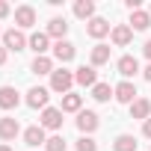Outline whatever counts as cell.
I'll return each instance as SVG.
<instances>
[{"label": "cell", "instance_id": "cell-9", "mask_svg": "<svg viewBox=\"0 0 151 151\" xmlns=\"http://www.w3.org/2000/svg\"><path fill=\"white\" fill-rule=\"evenodd\" d=\"M130 119H151V101L148 98H136L133 104H130Z\"/></svg>", "mask_w": 151, "mask_h": 151}, {"label": "cell", "instance_id": "cell-2", "mask_svg": "<svg viewBox=\"0 0 151 151\" xmlns=\"http://www.w3.org/2000/svg\"><path fill=\"white\" fill-rule=\"evenodd\" d=\"M74 83H80V86H98V71L92 68V65H80L77 68V74H74Z\"/></svg>", "mask_w": 151, "mask_h": 151}, {"label": "cell", "instance_id": "cell-11", "mask_svg": "<svg viewBox=\"0 0 151 151\" xmlns=\"http://www.w3.org/2000/svg\"><path fill=\"white\" fill-rule=\"evenodd\" d=\"M21 133L18 119H0V139H15Z\"/></svg>", "mask_w": 151, "mask_h": 151}, {"label": "cell", "instance_id": "cell-31", "mask_svg": "<svg viewBox=\"0 0 151 151\" xmlns=\"http://www.w3.org/2000/svg\"><path fill=\"white\" fill-rule=\"evenodd\" d=\"M6 62V47H0V65Z\"/></svg>", "mask_w": 151, "mask_h": 151}, {"label": "cell", "instance_id": "cell-17", "mask_svg": "<svg viewBox=\"0 0 151 151\" xmlns=\"http://www.w3.org/2000/svg\"><path fill=\"white\" fill-rule=\"evenodd\" d=\"M148 27H151V15L148 12H142V9L130 12V30H148Z\"/></svg>", "mask_w": 151, "mask_h": 151}, {"label": "cell", "instance_id": "cell-16", "mask_svg": "<svg viewBox=\"0 0 151 151\" xmlns=\"http://www.w3.org/2000/svg\"><path fill=\"white\" fill-rule=\"evenodd\" d=\"M12 107H18V92L12 86H3L0 89V110H12Z\"/></svg>", "mask_w": 151, "mask_h": 151}, {"label": "cell", "instance_id": "cell-29", "mask_svg": "<svg viewBox=\"0 0 151 151\" xmlns=\"http://www.w3.org/2000/svg\"><path fill=\"white\" fill-rule=\"evenodd\" d=\"M142 133H145V136H148V139H151V119H148V122H145V124H142Z\"/></svg>", "mask_w": 151, "mask_h": 151}, {"label": "cell", "instance_id": "cell-28", "mask_svg": "<svg viewBox=\"0 0 151 151\" xmlns=\"http://www.w3.org/2000/svg\"><path fill=\"white\" fill-rule=\"evenodd\" d=\"M9 15V3H3V0H0V18H6Z\"/></svg>", "mask_w": 151, "mask_h": 151}, {"label": "cell", "instance_id": "cell-19", "mask_svg": "<svg viewBox=\"0 0 151 151\" xmlns=\"http://www.w3.org/2000/svg\"><path fill=\"white\" fill-rule=\"evenodd\" d=\"M80 107H83V98L80 95H74V92L62 95V113H80Z\"/></svg>", "mask_w": 151, "mask_h": 151}, {"label": "cell", "instance_id": "cell-22", "mask_svg": "<svg viewBox=\"0 0 151 151\" xmlns=\"http://www.w3.org/2000/svg\"><path fill=\"white\" fill-rule=\"evenodd\" d=\"M104 62H110V47L107 45H95L92 47V68L95 65H104Z\"/></svg>", "mask_w": 151, "mask_h": 151}, {"label": "cell", "instance_id": "cell-21", "mask_svg": "<svg viewBox=\"0 0 151 151\" xmlns=\"http://www.w3.org/2000/svg\"><path fill=\"white\" fill-rule=\"evenodd\" d=\"M47 39H50L47 33H33V36H30V47H33V50L42 56V53L47 50Z\"/></svg>", "mask_w": 151, "mask_h": 151}, {"label": "cell", "instance_id": "cell-14", "mask_svg": "<svg viewBox=\"0 0 151 151\" xmlns=\"http://www.w3.org/2000/svg\"><path fill=\"white\" fill-rule=\"evenodd\" d=\"M65 33H68L65 18H50V24H47V36H53L56 42H65Z\"/></svg>", "mask_w": 151, "mask_h": 151}, {"label": "cell", "instance_id": "cell-1", "mask_svg": "<svg viewBox=\"0 0 151 151\" xmlns=\"http://www.w3.org/2000/svg\"><path fill=\"white\" fill-rule=\"evenodd\" d=\"M71 83H74V74H71V71H65V68H59V71H53V74H50V89H53V92L68 95Z\"/></svg>", "mask_w": 151, "mask_h": 151}, {"label": "cell", "instance_id": "cell-25", "mask_svg": "<svg viewBox=\"0 0 151 151\" xmlns=\"http://www.w3.org/2000/svg\"><path fill=\"white\" fill-rule=\"evenodd\" d=\"M113 148H116V151H136V139H133L130 133H122V136L116 139Z\"/></svg>", "mask_w": 151, "mask_h": 151}, {"label": "cell", "instance_id": "cell-10", "mask_svg": "<svg viewBox=\"0 0 151 151\" xmlns=\"http://www.w3.org/2000/svg\"><path fill=\"white\" fill-rule=\"evenodd\" d=\"M24 142L30 145V148H36V145H45L47 139H45V127L42 124H33V127H27L24 130Z\"/></svg>", "mask_w": 151, "mask_h": 151}, {"label": "cell", "instance_id": "cell-20", "mask_svg": "<svg viewBox=\"0 0 151 151\" xmlns=\"http://www.w3.org/2000/svg\"><path fill=\"white\" fill-rule=\"evenodd\" d=\"M74 15L92 21V15H95V3H92V0H77V3H74Z\"/></svg>", "mask_w": 151, "mask_h": 151}, {"label": "cell", "instance_id": "cell-18", "mask_svg": "<svg viewBox=\"0 0 151 151\" xmlns=\"http://www.w3.org/2000/svg\"><path fill=\"white\" fill-rule=\"evenodd\" d=\"M86 33H89L92 39H101V36H107V33H110V24H107L104 18H92V21H89V27H86Z\"/></svg>", "mask_w": 151, "mask_h": 151}, {"label": "cell", "instance_id": "cell-7", "mask_svg": "<svg viewBox=\"0 0 151 151\" xmlns=\"http://www.w3.org/2000/svg\"><path fill=\"white\" fill-rule=\"evenodd\" d=\"M15 24L24 27V30L33 27V24H36V9H33V6H18V9H15Z\"/></svg>", "mask_w": 151, "mask_h": 151}, {"label": "cell", "instance_id": "cell-23", "mask_svg": "<svg viewBox=\"0 0 151 151\" xmlns=\"http://www.w3.org/2000/svg\"><path fill=\"white\" fill-rule=\"evenodd\" d=\"M33 74H53V62L47 56H36L33 59Z\"/></svg>", "mask_w": 151, "mask_h": 151}, {"label": "cell", "instance_id": "cell-12", "mask_svg": "<svg viewBox=\"0 0 151 151\" xmlns=\"http://www.w3.org/2000/svg\"><path fill=\"white\" fill-rule=\"evenodd\" d=\"M116 68H119L122 77H133V74L139 71V62H136V56H130V53H127V56H122V59H119V65H116Z\"/></svg>", "mask_w": 151, "mask_h": 151}, {"label": "cell", "instance_id": "cell-30", "mask_svg": "<svg viewBox=\"0 0 151 151\" xmlns=\"http://www.w3.org/2000/svg\"><path fill=\"white\" fill-rule=\"evenodd\" d=\"M142 50H145V56H148V59H151V39H148V42H145V47H142Z\"/></svg>", "mask_w": 151, "mask_h": 151}, {"label": "cell", "instance_id": "cell-32", "mask_svg": "<svg viewBox=\"0 0 151 151\" xmlns=\"http://www.w3.org/2000/svg\"><path fill=\"white\" fill-rule=\"evenodd\" d=\"M142 74H145V80H151V62H148V68H145Z\"/></svg>", "mask_w": 151, "mask_h": 151}, {"label": "cell", "instance_id": "cell-33", "mask_svg": "<svg viewBox=\"0 0 151 151\" xmlns=\"http://www.w3.org/2000/svg\"><path fill=\"white\" fill-rule=\"evenodd\" d=\"M0 151H12V148H9V145H0Z\"/></svg>", "mask_w": 151, "mask_h": 151}, {"label": "cell", "instance_id": "cell-13", "mask_svg": "<svg viewBox=\"0 0 151 151\" xmlns=\"http://www.w3.org/2000/svg\"><path fill=\"white\" fill-rule=\"evenodd\" d=\"M74 53H77V50H74L71 42H56V45H53V56H56L59 62H71Z\"/></svg>", "mask_w": 151, "mask_h": 151}, {"label": "cell", "instance_id": "cell-4", "mask_svg": "<svg viewBox=\"0 0 151 151\" xmlns=\"http://www.w3.org/2000/svg\"><path fill=\"white\" fill-rule=\"evenodd\" d=\"M42 127H47V130H59V127H62V110L47 107V110L42 113Z\"/></svg>", "mask_w": 151, "mask_h": 151}, {"label": "cell", "instance_id": "cell-8", "mask_svg": "<svg viewBox=\"0 0 151 151\" xmlns=\"http://www.w3.org/2000/svg\"><path fill=\"white\" fill-rule=\"evenodd\" d=\"M116 101H122V104H133V101H136V86H133L130 80L119 83V86H116Z\"/></svg>", "mask_w": 151, "mask_h": 151}, {"label": "cell", "instance_id": "cell-15", "mask_svg": "<svg viewBox=\"0 0 151 151\" xmlns=\"http://www.w3.org/2000/svg\"><path fill=\"white\" fill-rule=\"evenodd\" d=\"M130 39H133V30H130L127 24H119V27H113V45L124 47V45H127Z\"/></svg>", "mask_w": 151, "mask_h": 151}, {"label": "cell", "instance_id": "cell-26", "mask_svg": "<svg viewBox=\"0 0 151 151\" xmlns=\"http://www.w3.org/2000/svg\"><path fill=\"white\" fill-rule=\"evenodd\" d=\"M77 151H98V142L92 136H80L77 139Z\"/></svg>", "mask_w": 151, "mask_h": 151}, {"label": "cell", "instance_id": "cell-24", "mask_svg": "<svg viewBox=\"0 0 151 151\" xmlns=\"http://www.w3.org/2000/svg\"><path fill=\"white\" fill-rule=\"evenodd\" d=\"M110 95H116V89H113L110 83H98V86L92 89V98H95V101H110Z\"/></svg>", "mask_w": 151, "mask_h": 151}, {"label": "cell", "instance_id": "cell-3", "mask_svg": "<svg viewBox=\"0 0 151 151\" xmlns=\"http://www.w3.org/2000/svg\"><path fill=\"white\" fill-rule=\"evenodd\" d=\"M3 45H6V50H24L30 42L24 39L21 30H6V33H3Z\"/></svg>", "mask_w": 151, "mask_h": 151}, {"label": "cell", "instance_id": "cell-5", "mask_svg": "<svg viewBox=\"0 0 151 151\" xmlns=\"http://www.w3.org/2000/svg\"><path fill=\"white\" fill-rule=\"evenodd\" d=\"M47 98H50V92H47V89H42V86H36V89H30V92H27V104H30L33 110H39V107H45V110H47Z\"/></svg>", "mask_w": 151, "mask_h": 151}, {"label": "cell", "instance_id": "cell-6", "mask_svg": "<svg viewBox=\"0 0 151 151\" xmlns=\"http://www.w3.org/2000/svg\"><path fill=\"white\" fill-rule=\"evenodd\" d=\"M77 127H80L83 133L98 130V116H95L92 110H80V113H77Z\"/></svg>", "mask_w": 151, "mask_h": 151}, {"label": "cell", "instance_id": "cell-27", "mask_svg": "<svg viewBox=\"0 0 151 151\" xmlns=\"http://www.w3.org/2000/svg\"><path fill=\"white\" fill-rule=\"evenodd\" d=\"M45 148H47V151H65V139H62V136H50V139L45 142Z\"/></svg>", "mask_w": 151, "mask_h": 151}]
</instances>
